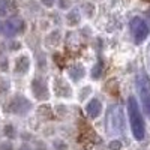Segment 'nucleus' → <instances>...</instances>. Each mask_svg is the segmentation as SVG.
Listing matches in <instances>:
<instances>
[{"label":"nucleus","instance_id":"f257e3e1","mask_svg":"<svg viewBox=\"0 0 150 150\" xmlns=\"http://www.w3.org/2000/svg\"><path fill=\"white\" fill-rule=\"evenodd\" d=\"M126 116L129 122V129L134 137V140L137 141H143L146 138V119H144V112L140 107V102L137 96L129 95L128 101H126Z\"/></svg>","mask_w":150,"mask_h":150},{"label":"nucleus","instance_id":"f03ea898","mask_svg":"<svg viewBox=\"0 0 150 150\" xmlns=\"http://www.w3.org/2000/svg\"><path fill=\"white\" fill-rule=\"evenodd\" d=\"M35 110V101L24 93H11L3 101V112L12 117H27Z\"/></svg>","mask_w":150,"mask_h":150},{"label":"nucleus","instance_id":"7ed1b4c3","mask_svg":"<svg viewBox=\"0 0 150 150\" xmlns=\"http://www.w3.org/2000/svg\"><path fill=\"white\" fill-rule=\"evenodd\" d=\"M29 92H30V98L35 102H48L51 99L53 93H51V83L45 77V74H38L35 72L32 80L29 81Z\"/></svg>","mask_w":150,"mask_h":150},{"label":"nucleus","instance_id":"20e7f679","mask_svg":"<svg viewBox=\"0 0 150 150\" xmlns=\"http://www.w3.org/2000/svg\"><path fill=\"white\" fill-rule=\"evenodd\" d=\"M27 30V24L21 15H9L0 21V35L5 39H18Z\"/></svg>","mask_w":150,"mask_h":150},{"label":"nucleus","instance_id":"39448f33","mask_svg":"<svg viewBox=\"0 0 150 150\" xmlns=\"http://www.w3.org/2000/svg\"><path fill=\"white\" fill-rule=\"evenodd\" d=\"M135 90H137V96H138L137 99H138L144 116L150 120V77L146 71H140L137 74Z\"/></svg>","mask_w":150,"mask_h":150},{"label":"nucleus","instance_id":"423d86ee","mask_svg":"<svg viewBox=\"0 0 150 150\" xmlns=\"http://www.w3.org/2000/svg\"><path fill=\"white\" fill-rule=\"evenodd\" d=\"M51 93L56 99H62V101H71L75 98V92H74V84L62 75H54L51 78Z\"/></svg>","mask_w":150,"mask_h":150},{"label":"nucleus","instance_id":"0eeeda50","mask_svg":"<svg viewBox=\"0 0 150 150\" xmlns=\"http://www.w3.org/2000/svg\"><path fill=\"white\" fill-rule=\"evenodd\" d=\"M129 32L137 45H141L150 35V27L143 17H132L129 21Z\"/></svg>","mask_w":150,"mask_h":150},{"label":"nucleus","instance_id":"6e6552de","mask_svg":"<svg viewBox=\"0 0 150 150\" xmlns=\"http://www.w3.org/2000/svg\"><path fill=\"white\" fill-rule=\"evenodd\" d=\"M33 68V59L27 53H18L12 57V74L17 77H26Z\"/></svg>","mask_w":150,"mask_h":150},{"label":"nucleus","instance_id":"1a4fd4ad","mask_svg":"<svg viewBox=\"0 0 150 150\" xmlns=\"http://www.w3.org/2000/svg\"><path fill=\"white\" fill-rule=\"evenodd\" d=\"M87 75H89V71L83 62H72L66 66V78L72 84H81Z\"/></svg>","mask_w":150,"mask_h":150},{"label":"nucleus","instance_id":"9d476101","mask_svg":"<svg viewBox=\"0 0 150 150\" xmlns=\"http://www.w3.org/2000/svg\"><path fill=\"white\" fill-rule=\"evenodd\" d=\"M84 112L86 116L89 117L90 120H98L99 117L102 116L104 112V104L99 98L96 96H92L89 101L84 104Z\"/></svg>","mask_w":150,"mask_h":150},{"label":"nucleus","instance_id":"9b49d317","mask_svg":"<svg viewBox=\"0 0 150 150\" xmlns=\"http://www.w3.org/2000/svg\"><path fill=\"white\" fill-rule=\"evenodd\" d=\"M2 135L5 140H11V141H15L18 140L20 137V129L14 122H5L2 125Z\"/></svg>","mask_w":150,"mask_h":150},{"label":"nucleus","instance_id":"f8f14e48","mask_svg":"<svg viewBox=\"0 0 150 150\" xmlns=\"http://www.w3.org/2000/svg\"><path fill=\"white\" fill-rule=\"evenodd\" d=\"M104 72H105V62H104V59H102L101 56H98L96 62L92 65V68H90V71H89V75H90V78H92L93 81H98V80L102 78Z\"/></svg>","mask_w":150,"mask_h":150},{"label":"nucleus","instance_id":"ddd939ff","mask_svg":"<svg viewBox=\"0 0 150 150\" xmlns=\"http://www.w3.org/2000/svg\"><path fill=\"white\" fill-rule=\"evenodd\" d=\"M62 39H63V35H62V32H60L59 29H54V30H51L50 33L45 35L44 44H45V47H48V48H56V47H59V45L62 44Z\"/></svg>","mask_w":150,"mask_h":150},{"label":"nucleus","instance_id":"4468645a","mask_svg":"<svg viewBox=\"0 0 150 150\" xmlns=\"http://www.w3.org/2000/svg\"><path fill=\"white\" fill-rule=\"evenodd\" d=\"M33 66L35 72L38 74H45L48 68V62H47V54L44 51H36L33 56Z\"/></svg>","mask_w":150,"mask_h":150},{"label":"nucleus","instance_id":"2eb2a0df","mask_svg":"<svg viewBox=\"0 0 150 150\" xmlns=\"http://www.w3.org/2000/svg\"><path fill=\"white\" fill-rule=\"evenodd\" d=\"M93 96V86L92 84H83L80 86L78 92H75V98L80 104H86Z\"/></svg>","mask_w":150,"mask_h":150},{"label":"nucleus","instance_id":"dca6fc26","mask_svg":"<svg viewBox=\"0 0 150 150\" xmlns=\"http://www.w3.org/2000/svg\"><path fill=\"white\" fill-rule=\"evenodd\" d=\"M80 24H81V12L78 9H69L66 14V26L78 27Z\"/></svg>","mask_w":150,"mask_h":150},{"label":"nucleus","instance_id":"f3484780","mask_svg":"<svg viewBox=\"0 0 150 150\" xmlns=\"http://www.w3.org/2000/svg\"><path fill=\"white\" fill-rule=\"evenodd\" d=\"M12 93V81L6 75H0V99H6Z\"/></svg>","mask_w":150,"mask_h":150},{"label":"nucleus","instance_id":"a211bd4d","mask_svg":"<svg viewBox=\"0 0 150 150\" xmlns=\"http://www.w3.org/2000/svg\"><path fill=\"white\" fill-rule=\"evenodd\" d=\"M9 72H12V57L8 53H3L0 54V74L8 75Z\"/></svg>","mask_w":150,"mask_h":150},{"label":"nucleus","instance_id":"6ab92c4d","mask_svg":"<svg viewBox=\"0 0 150 150\" xmlns=\"http://www.w3.org/2000/svg\"><path fill=\"white\" fill-rule=\"evenodd\" d=\"M6 45H5V50H6V53L8 54H18L21 53V50H23V44L21 41L18 39H6Z\"/></svg>","mask_w":150,"mask_h":150},{"label":"nucleus","instance_id":"aec40b11","mask_svg":"<svg viewBox=\"0 0 150 150\" xmlns=\"http://www.w3.org/2000/svg\"><path fill=\"white\" fill-rule=\"evenodd\" d=\"M50 147L51 150H69V143L62 137H53L50 141Z\"/></svg>","mask_w":150,"mask_h":150},{"label":"nucleus","instance_id":"412c9836","mask_svg":"<svg viewBox=\"0 0 150 150\" xmlns=\"http://www.w3.org/2000/svg\"><path fill=\"white\" fill-rule=\"evenodd\" d=\"M30 143H32L33 150H51V147H50V143H47L44 138H38V137H35Z\"/></svg>","mask_w":150,"mask_h":150},{"label":"nucleus","instance_id":"4be33fe9","mask_svg":"<svg viewBox=\"0 0 150 150\" xmlns=\"http://www.w3.org/2000/svg\"><path fill=\"white\" fill-rule=\"evenodd\" d=\"M11 14V2L9 0H0V18H6Z\"/></svg>","mask_w":150,"mask_h":150},{"label":"nucleus","instance_id":"5701e85b","mask_svg":"<svg viewBox=\"0 0 150 150\" xmlns=\"http://www.w3.org/2000/svg\"><path fill=\"white\" fill-rule=\"evenodd\" d=\"M54 110H56V116H59V117H65L69 114V107L65 102H59L54 107Z\"/></svg>","mask_w":150,"mask_h":150},{"label":"nucleus","instance_id":"b1692460","mask_svg":"<svg viewBox=\"0 0 150 150\" xmlns=\"http://www.w3.org/2000/svg\"><path fill=\"white\" fill-rule=\"evenodd\" d=\"M0 150H17V146L11 140H2L0 141Z\"/></svg>","mask_w":150,"mask_h":150},{"label":"nucleus","instance_id":"393cba45","mask_svg":"<svg viewBox=\"0 0 150 150\" xmlns=\"http://www.w3.org/2000/svg\"><path fill=\"white\" fill-rule=\"evenodd\" d=\"M62 11H69L71 8V0H57V3H56Z\"/></svg>","mask_w":150,"mask_h":150},{"label":"nucleus","instance_id":"a878e982","mask_svg":"<svg viewBox=\"0 0 150 150\" xmlns=\"http://www.w3.org/2000/svg\"><path fill=\"white\" fill-rule=\"evenodd\" d=\"M108 149L110 150H120L122 149V141L120 140H111L108 143Z\"/></svg>","mask_w":150,"mask_h":150},{"label":"nucleus","instance_id":"bb28decb","mask_svg":"<svg viewBox=\"0 0 150 150\" xmlns=\"http://www.w3.org/2000/svg\"><path fill=\"white\" fill-rule=\"evenodd\" d=\"M17 150H33V147H32V143L29 141H21L17 146Z\"/></svg>","mask_w":150,"mask_h":150},{"label":"nucleus","instance_id":"cd10ccee","mask_svg":"<svg viewBox=\"0 0 150 150\" xmlns=\"http://www.w3.org/2000/svg\"><path fill=\"white\" fill-rule=\"evenodd\" d=\"M41 3H42V6H45V8H53L56 3H57V0H41Z\"/></svg>","mask_w":150,"mask_h":150},{"label":"nucleus","instance_id":"c85d7f7f","mask_svg":"<svg viewBox=\"0 0 150 150\" xmlns=\"http://www.w3.org/2000/svg\"><path fill=\"white\" fill-rule=\"evenodd\" d=\"M0 120H2V116H0Z\"/></svg>","mask_w":150,"mask_h":150},{"label":"nucleus","instance_id":"c756f323","mask_svg":"<svg viewBox=\"0 0 150 150\" xmlns=\"http://www.w3.org/2000/svg\"><path fill=\"white\" fill-rule=\"evenodd\" d=\"M0 141H2V140H0Z\"/></svg>","mask_w":150,"mask_h":150}]
</instances>
